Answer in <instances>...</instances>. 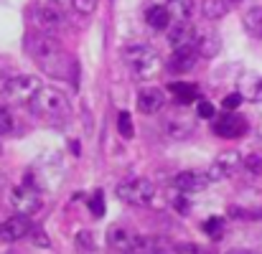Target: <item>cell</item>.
<instances>
[{
	"label": "cell",
	"mask_w": 262,
	"mask_h": 254,
	"mask_svg": "<svg viewBox=\"0 0 262 254\" xmlns=\"http://www.w3.org/2000/svg\"><path fill=\"white\" fill-rule=\"evenodd\" d=\"M26 49L31 54V59L49 74V77H67V72L72 69V59L67 56V51L61 49V43L49 33V31H36L26 38Z\"/></svg>",
	"instance_id": "6da1fadb"
},
{
	"label": "cell",
	"mask_w": 262,
	"mask_h": 254,
	"mask_svg": "<svg viewBox=\"0 0 262 254\" xmlns=\"http://www.w3.org/2000/svg\"><path fill=\"white\" fill-rule=\"evenodd\" d=\"M28 104H31V109H33L38 117H43V120H64V117L72 114L69 97H67L64 91L54 89V86H41Z\"/></svg>",
	"instance_id": "7a4b0ae2"
},
{
	"label": "cell",
	"mask_w": 262,
	"mask_h": 254,
	"mask_svg": "<svg viewBox=\"0 0 262 254\" xmlns=\"http://www.w3.org/2000/svg\"><path fill=\"white\" fill-rule=\"evenodd\" d=\"M69 10H72V0H38V5L33 8V18L41 31L54 33L67 26Z\"/></svg>",
	"instance_id": "3957f363"
},
{
	"label": "cell",
	"mask_w": 262,
	"mask_h": 254,
	"mask_svg": "<svg viewBox=\"0 0 262 254\" xmlns=\"http://www.w3.org/2000/svg\"><path fill=\"white\" fill-rule=\"evenodd\" d=\"M125 64L138 79H153L161 72V56L150 46H130L125 49Z\"/></svg>",
	"instance_id": "277c9868"
},
{
	"label": "cell",
	"mask_w": 262,
	"mask_h": 254,
	"mask_svg": "<svg viewBox=\"0 0 262 254\" xmlns=\"http://www.w3.org/2000/svg\"><path fill=\"white\" fill-rule=\"evenodd\" d=\"M117 198L130 203V206H148L156 196V186L148 178H133V180H122L115 188Z\"/></svg>",
	"instance_id": "5b68a950"
},
{
	"label": "cell",
	"mask_w": 262,
	"mask_h": 254,
	"mask_svg": "<svg viewBox=\"0 0 262 254\" xmlns=\"http://www.w3.org/2000/svg\"><path fill=\"white\" fill-rule=\"evenodd\" d=\"M38 89H41V82H38L36 77H31V74L13 77V79H8L5 86H3V91H5V97H8L10 102H31Z\"/></svg>",
	"instance_id": "8992f818"
},
{
	"label": "cell",
	"mask_w": 262,
	"mask_h": 254,
	"mask_svg": "<svg viewBox=\"0 0 262 254\" xmlns=\"http://www.w3.org/2000/svg\"><path fill=\"white\" fill-rule=\"evenodd\" d=\"M242 160H245V158H242L237 150H227V153H222V155L206 168L209 178H211V183H219V180L232 178L237 170L242 168Z\"/></svg>",
	"instance_id": "52a82bcc"
},
{
	"label": "cell",
	"mask_w": 262,
	"mask_h": 254,
	"mask_svg": "<svg viewBox=\"0 0 262 254\" xmlns=\"http://www.w3.org/2000/svg\"><path fill=\"white\" fill-rule=\"evenodd\" d=\"M161 127H163V135L166 137H171V140H186L188 135H193L196 120L191 114H186V112H173V114H168L163 120Z\"/></svg>",
	"instance_id": "ba28073f"
},
{
	"label": "cell",
	"mask_w": 262,
	"mask_h": 254,
	"mask_svg": "<svg viewBox=\"0 0 262 254\" xmlns=\"http://www.w3.org/2000/svg\"><path fill=\"white\" fill-rule=\"evenodd\" d=\"M196 56H199V51H196V38H193V41H188V43H183V46H176L171 59H168V69H171L173 74H186V72L193 69Z\"/></svg>",
	"instance_id": "9c48e42d"
},
{
	"label": "cell",
	"mask_w": 262,
	"mask_h": 254,
	"mask_svg": "<svg viewBox=\"0 0 262 254\" xmlns=\"http://www.w3.org/2000/svg\"><path fill=\"white\" fill-rule=\"evenodd\" d=\"M31 234V219L28 214H13L0 224V239L3 242H20L23 237Z\"/></svg>",
	"instance_id": "30bf717a"
},
{
	"label": "cell",
	"mask_w": 262,
	"mask_h": 254,
	"mask_svg": "<svg viewBox=\"0 0 262 254\" xmlns=\"http://www.w3.org/2000/svg\"><path fill=\"white\" fill-rule=\"evenodd\" d=\"M10 203H13V209L18 211V214H36L38 209H41V196L31 188V186H20V188H15L13 191V196H10Z\"/></svg>",
	"instance_id": "8fae6325"
},
{
	"label": "cell",
	"mask_w": 262,
	"mask_h": 254,
	"mask_svg": "<svg viewBox=\"0 0 262 254\" xmlns=\"http://www.w3.org/2000/svg\"><path fill=\"white\" fill-rule=\"evenodd\" d=\"M173 183L181 193H199L211 183V178H209L206 170H183V173L176 175Z\"/></svg>",
	"instance_id": "7c38bea8"
},
{
	"label": "cell",
	"mask_w": 262,
	"mask_h": 254,
	"mask_svg": "<svg viewBox=\"0 0 262 254\" xmlns=\"http://www.w3.org/2000/svg\"><path fill=\"white\" fill-rule=\"evenodd\" d=\"M214 132L219 137H239V135L247 132V122L239 114H232V112L224 109V114L214 120Z\"/></svg>",
	"instance_id": "4fadbf2b"
},
{
	"label": "cell",
	"mask_w": 262,
	"mask_h": 254,
	"mask_svg": "<svg viewBox=\"0 0 262 254\" xmlns=\"http://www.w3.org/2000/svg\"><path fill=\"white\" fill-rule=\"evenodd\" d=\"M166 104V91L158 89V86H145L140 94H138V109L143 114H156L161 112Z\"/></svg>",
	"instance_id": "5bb4252c"
},
{
	"label": "cell",
	"mask_w": 262,
	"mask_h": 254,
	"mask_svg": "<svg viewBox=\"0 0 262 254\" xmlns=\"http://www.w3.org/2000/svg\"><path fill=\"white\" fill-rule=\"evenodd\" d=\"M219 49H222V41H219L216 33L209 31V33L196 36V51H199L201 59H214V56L219 54Z\"/></svg>",
	"instance_id": "9a60e30c"
},
{
	"label": "cell",
	"mask_w": 262,
	"mask_h": 254,
	"mask_svg": "<svg viewBox=\"0 0 262 254\" xmlns=\"http://www.w3.org/2000/svg\"><path fill=\"white\" fill-rule=\"evenodd\" d=\"M193 38H196V33H193V28H191L188 20H178V23H173V26L168 28V41H171L173 49L188 43V41H193Z\"/></svg>",
	"instance_id": "2e32d148"
},
{
	"label": "cell",
	"mask_w": 262,
	"mask_h": 254,
	"mask_svg": "<svg viewBox=\"0 0 262 254\" xmlns=\"http://www.w3.org/2000/svg\"><path fill=\"white\" fill-rule=\"evenodd\" d=\"M145 20H148V26L163 31V28L171 26V13H168L166 5H150V8L145 10Z\"/></svg>",
	"instance_id": "e0dca14e"
},
{
	"label": "cell",
	"mask_w": 262,
	"mask_h": 254,
	"mask_svg": "<svg viewBox=\"0 0 262 254\" xmlns=\"http://www.w3.org/2000/svg\"><path fill=\"white\" fill-rule=\"evenodd\" d=\"M242 23H245V31H247L252 38H260L262 41V5L250 8V10L245 13Z\"/></svg>",
	"instance_id": "ac0fdd59"
},
{
	"label": "cell",
	"mask_w": 262,
	"mask_h": 254,
	"mask_svg": "<svg viewBox=\"0 0 262 254\" xmlns=\"http://www.w3.org/2000/svg\"><path fill=\"white\" fill-rule=\"evenodd\" d=\"M168 91L173 94V99L178 102V104H191V102H196V99H199L196 86L186 84V82H173V84L168 86Z\"/></svg>",
	"instance_id": "d6986e66"
},
{
	"label": "cell",
	"mask_w": 262,
	"mask_h": 254,
	"mask_svg": "<svg viewBox=\"0 0 262 254\" xmlns=\"http://www.w3.org/2000/svg\"><path fill=\"white\" fill-rule=\"evenodd\" d=\"M229 8H232V5H229L227 0H204V3H201V15H204L206 20H219V18L227 15Z\"/></svg>",
	"instance_id": "ffe728a7"
},
{
	"label": "cell",
	"mask_w": 262,
	"mask_h": 254,
	"mask_svg": "<svg viewBox=\"0 0 262 254\" xmlns=\"http://www.w3.org/2000/svg\"><path fill=\"white\" fill-rule=\"evenodd\" d=\"M166 8H168L173 23H178V20H188L191 13H193V0H168Z\"/></svg>",
	"instance_id": "44dd1931"
},
{
	"label": "cell",
	"mask_w": 262,
	"mask_h": 254,
	"mask_svg": "<svg viewBox=\"0 0 262 254\" xmlns=\"http://www.w3.org/2000/svg\"><path fill=\"white\" fill-rule=\"evenodd\" d=\"M110 244H112L115 249L125 252V249H130V244H133V234H130L125 226H112V229H110Z\"/></svg>",
	"instance_id": "7402d4cb"
},
{
	"label": "cell",
	"mask_w": 262,
	"mask_h": 254,
	"mask_svg": "<svg viewBox=\"0 0 262 254\" xmlns=\"http://www.w3.org/2000/svg\"><path fill=\"white\" fill-rule=\"evenodd\" d=\"M247 99L252 102H262V77H250L245 79V91H242Z\"/></svg>",
	"instance_id": "603a6c76"
},
{
	"label": "cell",
	"mask_w": 262,
	"mask_h": 254,
	"mask_svg": "<svg viewBox=\"0 0 262 254\" xmlns=\"http://www.w3.org/2000/svg\"><path fill=\"white\" fill-rule=\"evenodd\" d=\"M97 5H99V0H72V10H77V13L84 15V18L97 10Z\"/></svg>",
	"instance_id": "cb8c5ba5"
},
{
	"label": "cell",
	"mask_w": 262,
	"mask_h": 254,
	"mask_svg": "<svg viewBox=\"0 0 262 254\" xmlns=\"http://www.w3.org/2000/svg\"><path fill=\"white\" fill-rule=\"evenodd\" d=\"M117 127H120V135H125L127 140L135 135V130H133V120H130L127 112H120V117H117Z\"/></svg>",
	"instance_id": "d4e9b609"
},
{
	"label": "cell",
	"mask_w": 262,
	"mask_h": 254,
	"mask_svg": "<svg viewBox=\"0 0 262 254\" xmlns=\"http://www.w3.org/2000/svg\"><path fill=\"white\" fill-rule=\"evenodd\" d=\"M242 168L247 170V173H252V175H260L262 173V158L260 155H247V158L242 160Z\"/></svg>",
	"instance_id": "484cf974"
},
{
	"label": "cell",
	"mask_w": 262,
	"mask_h": 254,
	"mask_svg": "<svg viewBox=\"0 0 262 254\" xmlns=\"http://www.w3.org/2000/svg\"><path fill=\"white\" fill-rule=\"evenodd\" d=\"M8 132H13V114L5 107H0V137Z\"/></svg>",
	"instance_id": "4316f807"
},
{
	"label": "cell",
	"mask_w": 262,
	"mask_h": 254,
	"mask_svg": "<svg viewBox=\"0 0 262 254\" xmlns=\"http://www.w3.org/2000/svg\"><path fill=\"white\" fill-rule=\"evenodd\" d=\"M242 99H245V94H239V91H234V94H227V97L222 99V107H224L227 112H232V109H237V107L242 104Z\"/></svg>",
	"instance_id": "83f0119b"
},
{
	"label": "cell",
	"mask_w": 262,
	"mask_h": 254,
	"mask_svg": "<svg viewBox=\"0 0 262 254\" xmlns=\"http://www.w3.org/2000/svg\"><path fill=\"white\" fill-rule=\"evenodd\" d=\"M196 112H199V117H206V120H211V117H214V104H211V102H206V99H199V104H196Z\"/></svg>",
	"instance_id": "f1b7e54d"
},
{
	"label": "cell",
	"mask_w": 262,
	"mask_h": 254,
	"mask_svg": "<svg viewBox=\"0 0 262 254\" xmlns=\"http://www.w3.org/2000/svg\"><path fill=\"white\" fill-rule=\"evenodd\" d=\"M176 254H206L201 247H196V244H191V242H186V244H176Z\"/></svg>",
	"instance_id": "f546056e"
},
{
	"label": "cell",
	"mask_w": 262,
	"mask_h": 254,
	"mask_svg": "<svg viewBox=\"0 0 262 254\" xmlns=\"http://www.w3.org/2000/svg\"><path fill=\"white\" fill-rule=\"evenodd\" d=\"M219 229H222V219H209V224H204V232L209 234H219Z\"/></svg>",
	"instance_id": "4dcf8cb0"
},
{
	"label": "cell",
	"mask_w": 262,
	"mask_h": 254,
	"mask_svg": "<svg viewBox=\"0 0 262 254\" xmlns=\"http://www.w3.org/2000/svg\"><path fill=\"white\" fill-rule=\"evenodd\" d=\"M36 244L38 247H49V237L46 234H36Z\"/></svg>",
	"instance_id": "1f68e13d"
},
{
	"label": "cell",
	"mask_w": 262,
	"mask_h": 254,
	"mask_svg": "<svg viewBox=\"0 0 262 254\" xmlns=\"http://www.w3.org/2000/svg\"><path fill=\"white\" fill-rule=\"evenodd\" d=\"M227 254H252V252H245V249H232V252H227Z\"/></svg>",
	"instance_id": "d6a6232c"
},
{
	"label": "cell",
	"mask_w": 262,
	"mask_h": 254,
	"mask_svg": "<svg viewBox=\"0 0 262 254\" xmlns=\"http://www.w3.org/2000/svg\"><path fill=\"white\" fill-rule=\"evenodd\" d=\"M122 254H140V252H135V249H125Z\"/></svg>",
	"instance_id": "836d02e7"
},
{
	"label": "cell",
	"mask_w": 262,
	"mask_h": 254,
	"mask_svg": "<svg viewBox=\"0 0 262 254\" xmlns=\"http://www.w3.org/2000/svg\"><path fill=\"white\" fill-rule=\"evenodd\" d=\"M227 3H229V5H237V3H242V0H227Z\"/></svg>",
	"instance_id": "e575fe53"
}]
</instances>
